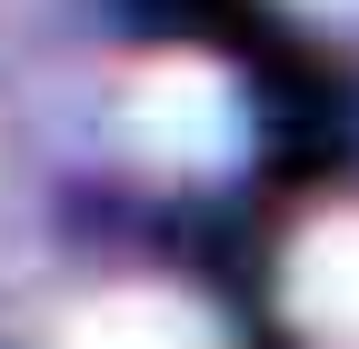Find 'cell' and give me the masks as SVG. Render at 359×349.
I'll return each instance as SVG.
<instances>
[{
  "label": "cell",
  "mask_w": 359,
  "mask_h": 349,
  "mask_svg": "<svg viewBox=\"0 0 359 349\" xmlns=\"http://www.w3.org/2000/svg\"><path fill=\"white\" fill-rule=\"evenodd\" d=\"M290 310L320 329V339H359V220L309 230L290 259Z\"/></svg>",
  "instance_id": "obj_1"
},
{
  "label": "cell",
  "mask_w": 359,
  "mask_h": 349,
  "mask_svg": "<svg viewBox=\"0 0 359 349\" xmlns=\"http://www.w3.org/2000/svg\"><path fill=\"white\" fill-rule=\"evenodd\" d=\"M140 130H150L160 150H210V140H219V90H210V80H190V70H170V80H150Z\"/></svg>",
  "instance_id": "obj_3"
},
{
  "label": "cell",
  "mask_w": 359,
  "mask_h": 349,
  "mask_svg": "<svg viewBox=\"0 0 359 349\" xmlns=\"http://www.w3.org/2000/svg\"><path fill=\"white\" fill-rule=\"evenodd\" d=\"M60 349H200V320L180 299H160V289H110V299H90L70 320Z\"/></svg>",
  "instance_id": "obj_2"
}]
</instances>
